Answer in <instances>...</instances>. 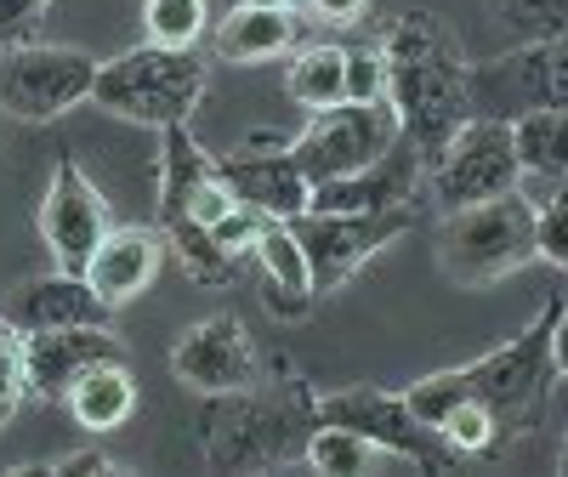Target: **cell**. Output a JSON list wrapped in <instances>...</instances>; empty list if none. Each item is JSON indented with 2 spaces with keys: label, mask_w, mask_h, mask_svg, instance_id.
I'll use <instances>...</instances> for the list:
<instances>
[{
  "label": "cell",
  "mask_w": 568,
  "mask_h": 477,
  "mask_svg": "<svg viewBox=\"0 0 568 477\" xmlns=\"http://www.w3.org/2000/svg\"><path fill=\"white\" fill-rule=\"evenodd\" d=\"M375 45L387 58V103L398 109V125L420 160L433 165L471 120V63L460 58V40L433 12H398Z\"/></svg>",
  "instance_id": "obj_1"
},
{
  "label": "cell",
  "mask_w": 568,
  "mask_h": 477,
  "mask_svg": "<svg viewBox=\"0 0 568 477\" xmlns=\"http://www.w3.org/2000/svg\"><path fill=\"white\" fill-rule=\"evenodd\" d=\"M562 302H546V313L524 329V336H511L506 347L471 358L460 369H438L426 380H409L404 398L409 409L438 433V420L460 404V398H478L495 420H500V438H517L529 433L546 409V393H551V324H557Z\"/></svg>",
  "instance_id": "obj_2"
},
{
  "label": "cell",
  "mask_w": 568,
  "mask_h": 477,
  "mask_svg": "<svg viewBox=\"0 0 568 477\" xmlns=\"http://www.w3.org/2000/svg\"><path fill=\"white\" fill-rule=\"evenodd\" d=\"M205 98V58L194 45H154L142 40L131 52L98 63V85H91V103L120 114V120H136V125H182L187 114L200 109Z\"/></svg>",
  "instance_id": "obj_3"
},
{
  "label": "cell",
  "mask_w": 568,
  "mask_h": 477,
  "mask_svg": "<svg viewBox=\"0 0 568 477\" xmlns=\"http://www.w3.org/2000/svg\"><path fill=\"white\" fill-rule=\"evenodd\" d=\"M535 262V200L524 187L478 205L444 211L438 227V267L466 284V291H489V284L511 278L517 267Z\"/></svg>",
  "instance_id": "obj_4"
},
{
  "label": "cell",
  "mask_w": 568,
  "mask_h": 477,
  "mask_svg": "<svg viewBox=\"0 0 568 477\" xmlns=\"http://www.w3.org/2000/svg\"><path fill=\"white\" fill-rule=\"evenodd\" d=\"M511 187H524V160H517V142H511V120L471 114L449 136V149L426 165V194H433L438 211L478 205V200L511 194Z\"/></svg>",
  "instance_id": "obj_5"
},
{
  "label": "cell",
  "mask_w": 568,
  "mask_h": 477,
  "mask_svg": "<svg viewBox=\"0 0 568 477\" xmlns=\"http://www.w3.org/2000/svg\"><path fill=\"white\" fill-rule=\"evenodd\" d=\"M420 222V205H393V211H302L291 227L307 251V273H313V296H329L375 256L387 251L398 233H409Z\"/></svg>",
  "instance_id": "obj_6"
},
{
  "label": "cell",
  "mask_w": 568,
  "mask_h": 477,
  "mask_svg": "<svg viewBox=\"0 0 568 477\" xmlns=\"http://www.w3.org/2000/svg\"><path fill=\"white\" fill-rule=\"evenodd\" d=\"M404 136L398 109L382 103H336V109H318L296 136H291V160L307 171V182H336L364 171L369 160H382L393 142Z\"/></svg>",
  "instance_id": "obj_7"
},
{
  "label": "cell",
  "mask_w": 568,
  "mask_h": 477,
  "mask_svg": "<svg viewBox=\"0 0 568 477\" xmlns=\"http://www.w3.org/2000/svg\"><path fill=\"white\" fill-rule=\"evenodd\" d=\"M98 58L80 45H0V114L58 120L91 103Z\"/></svg>",
  "instance_id": "obj_8"
},
{
  "label": "cell",
  "mask_w": 568,
  "mask_h": 477,
  "mask_svg": "<svg viewBox=\"0 0 568 477\" xmlns=\"http://www.w3.org/2000/svg\"><path fill=\"white\" fill-rule=\"evenodd\" d=\"M466 85H471V114H489V120L568 109V34L524 40L517 52L478 63L466 74Z\"/></svg>",
  "instance_id": "obj_9"
},
{
  "label": "cell",
  "mask_w": 568,
  "mask_h": 477,
  "mask_svg": "<svg viewBox=\"0 0 568 477\" xmlns=\"http://www.w3.org/2000/svg\"><path fill=\"white\" fill-rule=\"evenodd\" d=\"M313 420L353 426V433H364L382 455H404V460H415L420 471H438V466L455 460V449L409 409V398H404V393H387V387L324 393V398H313Z\"/></svg>",
  "instance_id": "obj_10"
},
{
  "label": "cell",
  "mask_w": 568,
  "mask_h": 477,
  "mask_svg": "<svg viewBox=\"0 0 568 477\" xmlns=\"http://www.w3.org/2000/svg\"><path fill=\"white\" fill-rule=\"evenodd\" d=\"M307 433H313V420L302 426L284 404H267L256 387H245V393L216 398L205 420V460L222 471H256V466L284 460L291 444H307Z\"/></svg>",
  "instance_id": "obj_11"
},
{
  "label": "cell",
  "mask_w": 568,
  "mask_h": 477,
  "mask_svg": "<svg viewBox=\"0 0 568 477\" xmlns=\"http://www.w3.org/2000/svg\"><path fill=\"white\" fill-rule=\"evenodd\" d=\"M171 375L182 387H194L205 398H227V393H245L256 387L262 358L245 336V324L233 313H211L194 329H182L176 347H171Z\"/></svg>",
  "instance_id": "obj_12"
},
{
  "label": "cell",
  "mask_w": 568,
  "mask_h": 477,
  "mask_svg": "<svg viewBox=\"0 0 568 477\" xmlns=\"http://www.w3.org/2000/svg\"><path fill=\"white\" fill-rule=\"evenodd\" d=\"M109 200L98 194V182H91L74 160H58L52 182H45V200H40V233L45 245H52V262L63 273H85L91 267V251L103 245L109 233Z\"/></svg>",
  "instance_id": "obj_13"
},
{
  "label": "cell",
  "mask_w": 568,
  "mask_h": 477,
  "mask_svg": "<svg viewBox=\"0 0 568 477\" xmlns=\"http://www.w3.org/2000/svg\"><path fill=\"white\" fill-rule=\"evenodd\" d=\"M18 353H23V380H29V393L45 398V404H63L69 387H74V380H80L91 364L125 358V347L109 336V324L29 329V336H18Z\"/></svg>",
  "instance_id": "obj_14"
},
{
  "label": "cell",
  "mask_w": 568,
  "mask_h": 477,
  "mask_svg": "<svg viewBox=\"0 0 568 477\" xmlns=\"http://www.w3.org/2000/svg\"><path fill=\"white\" fill-rule=\"evenodd\" d=\"M222 182L233 187V200H245L251 211L273 222H296L313 200L307 171L291 160V149H240V154H216Z\"/></svg>",
  "instance_id": "obj_15"
},
{
  "label": "cell",
  "mask_w": 568,
  "mask_h": 477,
  "mask_svg": "<svg viewBox=\"0 0 568 477\" xmlns=\"http://www.w3.org/2000/svg\"><path fill=\"white\" fill-rule=\"evenodd\" d=\"M0 324L29 336V329H63V324H109V307L98 302L85 273H40L23 278L18 291L0 302Z\"/></svg>",
  "instance_id": "obj_16"
},
{
  "label": "cell",
  "mask_w": 568,
  "mask_h": 477,
  "mask_svg": "<svg viewBox=\"0 0 568 477\" xmlns=\"http://www.w3.org/2000/svg\"><path fill=\"white\" fill-rule=\"evenodd\" d=\"M160 262H165V233L160 227H109L103 245L91 251L85 278H91V291H98V302L109 313H120L125 302H136L154 284Z\"/></svg>",
  "instance_id": "obj_17"
},
{
  "label": "cell",
  "mask_w": 568,
  "mask_h": 477,
  "mask_svg": "<svg viewBox=\"0 0 568 477\" xmlns=\"http://www.w3.org/2000/svg\"><path fill=\"white\" fill-rule=\"evenodd\" d=\"M251 256L262 262L267 313H273V318H307L318 296H313V273H307V251H302L296 227H291V222H267Z\"/></svg>",
  "instance_id": "obj_18"
},
{
  "label": "cell",
  "mask_w": 568,
  "mask_h": 477,
  "mask_svg": "<svg viewBox=\"0 0 568 477\" xmlns=\"http://www.w3.org/2000/svg\"><path fill=\"white\" fill-rule=\"evenodd\" d=\"M216 58L222 63H273L296 45V18L291 7H245V0H233L227 18L216 23Z\"/></svg>",
  "instance_id": "obj_19"
},
{
  "label": "cell",
  "mask_w": 568,
  "mask_h": 477,
  "mask_svg": "<svg viewBox=\"0 0 568 477\" xmlns=\"http://www.w3.org/2000/svg\"><path fill=\"white\" fill-rule=\"evenodd\" d=\"M69 415L85 426V433H120V426L136 415V375L125 358L91 364L74 387H69Z\"/></svg>",
  "instance_id": "obj_20"
},
{
  "label": "cell",
  "mask_w": 568,
  "mask_h": 477,
  "mask_svg": "<svg viewBox=\"0 0 568 477\" xmlns=\"http://www.w3.org/2000/svg\"><path fill=\"white\" fill-rule=\"evenodd\" d=\"M211 176H216V154L200 149V136L187 131V120L165 125L160 131V227L182 222L187 200H194Z\"/></svg>",
  "instance_id": "obj_21"
},
{
  "label": "cell",
  "mask_w": 568,
  "mask_h": 477,
  "mask_svg": "<svg viewBox=\"0 0 568 477\" xmlns=\"http://www.w3.org/2000/svg\"><path fill=\"white\" fill-rule=\"evenodd\" d=\"M284 91L307 114L347 103V45H302L284 69Z\"/></svg>",
  "instance_id": "obj_22"
},
{
  "label": "cell",
  "mask_w": 568,
  "mask_h": 477,
  "mask_svg": "<svg viewBox=\"0 0 568 477\" xmlns=\"http://www.w3.org/2000/svg\"><path fill=\"white\" fill-rule=\"evenodd\" d=\"M511 142H517V160H524V176L568 182V109L517 114L511 120Z\"/></svg>",
  "instance_id": "obj_23"
},
{
  "label": "cell",
  "mask_w": 568,
  "mask_h": 477,
  "mask_svg": "<svg viewBox=\"0 0 568 477\" xmlns=\"http://www.w3.org/2000/svg\"><path fill=\"white\" fill-rule=\"evenodd\" d=\"M375 449L364 433H353V426H336V420H313V433H307V444H302V460L313 466V471H324V477H358V471H369L375 466Z\"/></svg>",
  "instance_id": "obj_24"
},
{
  "label": "cell",
  "mask_w": 568,
  "mask_h": 477,
  "mask_svg": "<svg viewBox=\"0 0 568 477\" xmlns=\"http://www.w3.org/2000/svg\"><path fill=\"white\" fill-rule=\"evenodd\" d=\"M211 23V7L205 0H142V29H149L154 45H200Z\"/></svg>",
  "instance_id": "obj_25"
},
{
  "label": "cell",
  "mask_w": 568,
  "mask_h": 477,
  "mask_svg": "<svg viewBox=\"0 0 568 477\" xmlns=\"http://www.w3.org/2000/svg\"><path fill=\"white\" fill-rule=\"evenodd\" d=\"M438 438L455 449V455H495L506 438H500V420L478 404V398H460L444 420H438Z\"/></svg>",
  "instance_id": "obj_26"
},
{
  "label": "cell",
  "mask_w": 568,
  "mask_h": 477,
  "mask_svg": "<svg viewBox=\"0 0 568 477\" xmlns=\"http://www.w3.org/2000/svg\"><path fill=\"white\" fill-rule=\"evenodd\" d=\"M165 233H171V245H176L182 267L194 273V278H227V273H233V256L211 238V227H200V222L182 216V222H171Z\"/></svg>",
  "instance_id": "obj_27"
},
{
  "label": "cell",
  "mask_w": 568,
  "mask_h": 477,
  "mask_svg": "<svg viewBox=\"0 0 568 477\" xmlns=\"http://www.w3.org/2000/svg\"><path fill=\"white\" fill-rule=\"evenodd\" d=\"M535 256L568 273V182H551V194L535 200Z\"/></svg>",
  "instance_id": "obj_28"
},
{
  "label": "cell",
  "mask_w": 568,
  "mask_h": 477,
  "mask_svg": "<svg viewBox=\"0 0 568 477\" xmlns=\"http://www.w3.org/2000/svg\"><path fill=\"white\" fill-rule=\"evenodd\" d=\"M500 23L517 29L524 40H546V34H568V0H500Z\"/></svg>",
  "instance_id": "obj_29"
},
{
  "label": "cell",
  "mask_w": 568,
  "mask_h": 477,
  "mask_svg": "<svg viewBox=\"0 0 568 477\" xmlns=\"http://www.w3.org/2000/svg\"><path fill=\"white\" fill-rule=\"evenodd\" d=\"M382 98H387L382 45H347V103H382Z\"/></svg>",
  "instance_id": "obj_30"
},
{
  "label": "cell",
  "mask_w": 568,
  "mask_h": 477,
  "mask_svg": "<svg viewBox=\"0 0 568 477\" xmlns=\"http://www.w3.org/2000/svg\"><path fill=\"white\" fill-rule=\"evenodd\" d=\"M267 222H273V216H262V211H251V205L240 200L227 216H216V222H211V238H216V245H222L233 262H240V256H251V251H256V238H262V227H267Z\"/></svg>",
  "instance_id": "obj_31"
},
{
  "label": "cell",
  "mask_w": 568,
  "mask_h": 477,
  "mask_svg": "<svg viewBox=\"0 0 568 477\" xmlns=\"http://www.w3.org/2000/svg\"><path fill=\"white\" fill-rule=\"evenodd\" d=\"M23 393H29V380H23V353H18L12 336H0V426L18 415Z\"/></svg>",
  "instance_id": "obj_32"
},
{
  "label": "cell",
  "mask_w": 568,
  "mask_h": 477,
  "mask_svg": "<svg viewBox=\"0 0 568 477\" xmlns=\"http://www.w3.org/2000/svg\"><path fill=\"white\" fill-rule=\"evenodd\" d=\"M18 471H52V477H74V471H120L103 449H74V455H58L45 466H18Z\"/></svg>",
  "instance_id": "obj_33"
},
{
  "label": "cell",
  "mask_w": 568,
  "mask_h": 477,
  "mask_svg": "<svg viewBox=\"0 0 568 477\" xmlns=\"http://www.w3.org/2000/svg\"><path fill=\"white\" fill-rule=\"evenodd\" d=\"M52 7V0H0V45H12L23 29H34V18Z\"/></svg>",
  "instance_id": "obj_34"
},
{
  "label": "cell",
  "mask_w": 568,
  "mask_h": 477,
  "mask_svg": "<svg viewBox=\"0 0 568 477\" xmlns=\"http://www.w3.org/2000/svg\"><path fill=\"white\" fill-rule=\"evenodd\" d=\"M302 7L318 18V23H358L369 12V0H302Z\"/></svg>",
  "instance_id": "obj_35"
},
{
  "label": "cell",
  "mask_w": 568,
  "mask_h": 477,
  "mask_svg": "<svg viewBox=\"0 0 568 477\" xmlns=\"http://www.w3.org/2000/svg\"><path fill=\"white\" fill-rule=\"evenodd\" d=\"M551 369L568 375V302H562V313H557V324H551Z\"/></svg>",
  "instance_id": "obj_36"
},
{
  "label": "cell",
  "mask_w": 568,
  "mask_h": 477,
  "mask_svg": "<svg viewBox=\"0 0 568 477\" xmlns=\"http://www.w3.org/2000/svg\"><path fill=\"white\" fill-rule=\"evenodd\" d=\"M245 7H296V0H245Z\"/></svg>",
  "instance_id": "obj_37"
},
{
  "label": "cell",
  "mask_w": 568,
  "mask_h": 477,
  "mask_svg": "<svg viewBox=\"0 0 568 477\" xmlns=\"http://www.w3.org/2000/svg\"><path fill=\"white\" fill-rule=\"evenodd\" d=\"M562 471H568V444H562Z\"/></svg>",
  "instance_id": "obj_38"
}]
</instances>
